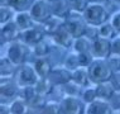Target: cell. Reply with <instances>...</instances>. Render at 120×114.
Returning <instances> with one entry per match:
<instances>
[{"label":"cell","mask_w":120,"mask_h":114,"mask_svg":"<svg viewBox=\"0 0 120 114\" xmlns=\"http://www.w3.org/2000/svg\"><path fill=\"white\" fill-rule=\"evenodd\" d=\"M89 70V76H90V81L92 84H97L100 83H105V81H109L112 76V70L110 68L109 63L106 60H95L92 61V63L87 67Z\"/></svg>","instance_id":"obj_1"},{"label":"cell","mask_w":120,"mask_h":114,"mask_svg":"<svg viewBox=\"0 0 120 114\" xmlns=\"http://www.w3.org/2000/svg\"><path fill=\"white\" fill-rule=\"evenodd\" d=\"M82 17L87 24L100 27L109 20L110 13L104 4H89L86 10L82 13Z\"/></svg>","instance_id":"obj_2"},{"label":"cell","mask_w":120,"mask_h":114,"mask_svg":"<svg viewBox=\"0 0 120 114\" xmlns=\"http://www.w3.org/2000/svg\"><path fill=\"white\" fill-rule=\"evenodd\" d=\"M29 56V46L25 44L20 39L15 41L9 44L8 51H6V57L11 61L15 66H22L27 63Z\"/></svg>","instance_id":"obj_3"},{"label":"cell","mask_w":120,"mask_h":114,"mask_svg":"<svg viewBox=\"0 0 120 114\" xmlns=\"http://www.w3.org/2000/svg\"><path fill=\"white\" fill-rule=\"evenodd\" d=\"M38 75L35 72L34 67L28 63H24L22 66H18V70L15 72L14 81L19 87L24 86H34L38 81Z\"/></svg>","instance_id":"obj_4"},{"label":"cell","mask_w":120,"mask_h":114,"mask_svg":"<svg viewBox=\"0 0 120 114\" xmlns=\"http://www.w3.org/2000/svg\"><path fill=\"white\" fill-rule=\"evenodd\" d=\"M64 27L68 29V32L76 38L83 37L86 33V28H87V23L85 22L82 14L79 15V13H73L70 15L67 19H64Z\"/></svg>","instance_id":"obj_5"},{"label":"cell","mask_w":120,"mask_h":114,"mask_svg":"<svg viewBox=\"0 0 120 114\" xmlns=\"http://www.w3.org/2000/svg\"><path fill=\"white\" fill-rule=\"evenodd\" d=\"M33 20L37 24H43L46 20H48L52 15V8H51V3L43 1V0H35L33 3V5L29 9Z\"/></svg>","instance_id":"obj_6"},{"label":"cell","mask_w":120,"mask_h":114,"mask_svg":"<svg viewBox=\"0 0 120 114\" xmlns=\"http://www.w3.org/2000/svg\"><path fill=\"white\" fill-rule=\"evenodd\" d=\"M61 113L62 114H85L86 105L82 99L79 96H68L66 95L60 102Z\"/></svg>","instance_id":"obj_7"},{"label":"cell","mask_w":120,"mask_h":114,"mask_svg":"<svg viewBox=\"0 0 120 114\" xmlns=\"http://www.w3.org/2000/svg\"><path fill=\"white\" fill-rule=\"evenodd\" d=\"M91 55L97 60H108V57L111 55V41L102 37L92 41Z\"/></svg>","instance_id":"obj_8"},{"label":"cell","mask_w":120,"mask_h":114,"mask_svg":"<svg viewBox=\"0 0 120 114\" xmlns=\"http://www.w3.org/2000/svg\"><path fill=\"white\" fill-rule=\"evenodd\" d=\"M22 31L18 28L14 20H10L5 24H1L0 29V38H1V44L4 43H13L15 41L20 39Z\"/></svg>","instance_id":"obj_9"},{"label":"cell","mask_w":120,"mask_h":114,"mask_svg":"<svg viewBox=\"0 0 120 114\" xmlns=\"http://www.w3.org/2000/svg\"><path fill=\"white\" fill-rule=\"evenodd\" d=\"M44 35H46V33H44L43 28L41 27V24H38V25H34V27L27 29V31L22 32L20 41L24 42L25 44L33 47L37 43H39L41 41H43Z\"/></svg>","instance_id":"obj_10"},{"label":"cell","mask_w":120,"mask_h":114,"mask_svg":"<svg viewBox=\"0 0 120 114\" xmlns=\"http://www.w3.org/2000/svg\"><path fill=\"white\" fill-rule=\"evenodd\" d=\"M19 95V86L14 79H1L0 84V98L1 103H5V100H14L15 96Z\"/></svg>","instance_id":"obj_11"},{"label":"cell","mask_w":120,"mask_h":114,"mask_svg":"<svg viewBox=\"0 0 120 114\" xmlns=\"http://www.w3.org/2000/svg\"><path fill=\"white\" fill-rule=\"evenodd\" d=\"M48 79L54 86H64L72 80V71L67 70L66 67H53Z\"/></svg>","instance_id":"obj_12"},{"label":"cell","mask_w":120,"mask_h":114,"mask_svg":"<svg viewBox=\"0 0 120 114\" xmlns=\"http://www.w3.org/2000/svg\"><path fill=\"white\" fill-rule=\"evenodd\" d=\"M52 14L60 19H67L72 14V9L70 5V0H54L51 3Z\"/></svg>","instance_id":"obj_13"},{"label":"cell","mask_w":120,"mask_h":114,"mask_svg":"<svg viewBox=\"0 0 120 114\" xmlns=\"http://www.w3.org/2000/svg\"><path fill=\"white\" fill-rule=\"evenodd\" d=\"M52 39H53V42L57 46H60V47L68 48V47H71V46H73L75 37L70 33L68 29L64 27V24H63L56 34L52 35Z\"/></svg>","instance_id":"obj_14"},{"label":"cell","mask_w":120,"mask_h":114,"mask_svg":"<svg viewBox=\"0 0 120 114\" xmlns=\"http://www.w3.org/2000/svg\"><path fill=\"white\" fill-rule=\"evenodd\" d=\"M33 67H34V70H35V72H37L39 79H47L49 76L51 71L53 70V66H52V63H51L48 57L35 58Z\"/></svg>","instance_id":"obj_15"},{"label":"cell","mask_w":120,"mask_h":114,"mask_svg":"<svg viewBox=\"0 0 120 114\" xmlns=\"http://www.w3.org/2000/svg\"><path fill=\"white\" fill-rule=\"evenodd\" d=\"M114 110L109 105L106 100L96 99L94 103L87 104L86 106V114H111Z\"/></svg>","instance_id":"obj_16"},{"label":"cell","mask_w":120,"mask_h":114,"mask_svg":"<svg viewBox=\"0 0 120 114\" xmlns=\"http://www.w3.org/2000/svg\"><path fill=\"white\" fill-rule=\"evenodd\" d=\"M14 22H15V24L18 25V28L20 29L22 32L27 31V29L34 27V25L37 24V23L33 20V18H32V15H30L29 12L17 13V15H15V18H14Z\"/></svg>","instance_id":"obj_17"},{"label":"cell","mask_w":120,"mask_h":114,"mask_svg":"<svg viewBox=\"0 0 120 114\" xmlns=\"http://www.w3.org/2000/svg\"><path fill=\"white\" fill-rule=\"evenodd\" d=\"M17 70H18V66H15L8 57H1V60H0V75H1V79H14Z\"/></svg>","instance_id":"obj_18"},{"label":"cell","mask_w":120,"mask_h":114,"mask_svg":"<svg viewBox=\"0 0 120 114\" xmlns=\"http://www.w3.org/2000/svg\"><path fill=\"white\" fill-rule=\"evenodd\" d=\"M63 23H64L63 19H60V18L54 17V15H52L48 20H46L43 24H41V27L43 28L44 33L52 37L53 34H56L60 31V28L63 25Z\"/></svg>","instance_id":"obj_19"},{"label":"cell","mask_w":120,"mask_h":114,"mask_svg":"<svg viewBox=\"0 0 120 114\" xmlns=\"http://www.w3.org/2000/svg\"><path fill=\"white\" fill-rule=\"evenodd\" d=\"M96 89V94H97V99H101V100H108L112 96V94L115 93V87L112 86V84L110 81H105V83H100L95 85Z\"/></svg>","instance_id":"obj_20"},{"label":"cell","mask_w":120,"mask_h":114,"mask_svg":"<svg viewBox=\"0 0 120 114\" xmlns=\"http://www.w3.org/2000/svg\"><path fill=\"white\" fill-rule=\"evenodd\" d=\"M72 81L76 83L81 87H86L91 81H90L89 76V70L87 67H79L77 70H75L72 72Z\"/></svg>","instance_id":"obj_21"},{"label":"cell","mask_w":120,"mask_h":114,"mask_svg":"<svg viewBox=\"0 0 120 114\" xmlns=\"http://www.w3.org/2000/svg\"><path fill=\"white\" fill-rule=\"evenodd\" d=\"M91 46H92V41H90L89 38H86L83 35V37L75 39L72 47L76 53H85V52H91Z\"/></svg>","instance_id":"obj_22"},{"label":"cell","mask_w":120,"mask_h":114,"mask_svg":"<svg viewBox=\"0 0 120 114\" xmlns=\"http://www.w3.org/2000/svg\"><path fill=\"white\" fill-rule=\"evenodd\" d=\"M34 87H35V91H37L38 94L47 96V95H49L52 91H53V89L56 86H54L53 84L51 83V80L47 77V79H38V81H37V84L34 85Z\"/></svg>","instance_id":"obj_23"},{"label":"cell","mask_w":120,"mask_h":114,"mask_svg":"<svg viewBox=\"0 0 120 114\" xmlns=\"http://www.w3.org/2000/svg\"><path fill=\"white\" fill-rule=\"evenodd\" d=\"M9 106H10V113L11 114H27L28 110H29L28 103L19 96L17 99L13 100Z\"/></svg>","instance_id":"obj_24"},{"label":"cell","mask_w":120,"mask_h":114,"mask_svg":"<svg viewBox=\"0 0 120 114\" xmlns=\"http://www.w3.org/2000/svg\"><path fill=\"white\" fill-rule=\"evenodd\" d=\"M99 35L106 39H114L115 37H118V32L115 31V28L112 27V24L110 22H106L99 27Z\"/></svg>","instance_id":"obj_25"},{"label":"cell","mask_w":120,"mask_h":114,"mask_svg":"<svg viewBox=\"0 0 120 114\" xmlns=\"http://www.w3.org/2000/svg\"><path fill=\"white\" fill-rule=\"evenodd\" d=\"M27 103H28L29 109H33V110L39 112V110H42L44 106H46V104H47L48 102H47V96L41 95V94L37 93L30 100H28Z\"/></svg>","instance_id":"obj_26"},{"label":"cell","mask_w":120,"mask_h":114,"mask_svg":"<svg viewBox=\"0 0 120 114\" xmlns=\"http://www.w3.org/2000/svg\"><path fill=\"white\" fill-rule=\"evenodd\" d=\"M35 0H11L10 1V8L17 13L20 12H29L30 6L33 5Z\"/></svg>","instance_id":"obj_27"},{"label":"cell","mask_w":120,"mask_h":114,"mask_svg":"<svg viewBox=\"0 0 120 114\" xmlns=\"http://www.w3.org/2000/svg\"><path fill=\"white\" fill-rule=\"evenodd\" d=\"M51 52V47L47 42L41 41L39 43H37L35 46H33V55L35 56V58H41V57H48Z\"/></svg>","instance_id":"obj_28"},{"label":"cell","mask_w":120,"mask_h":114,"mask_svg":"<svg viewBox=\"0 0 120 114\" xmlns=\"http://www.w3.org/2000/svg\"><path fill=\"white\" fill-rule=\"evenodd\" d=\"M63 66L70 71H73L77 70L80 67V62H79V56L77 53H68L66 57H64V61H63Z\"/></svg>","instance_id":"obj_29"},{"label":"cell","mask_w":120,"mask_h":114,"mask_svg":"<svg viewBox=\"0 0 120 114\" xmlns=\"http://www.w3.org/2000/svg\"><path fill=\"white\" fill-rule=\"evenodd\" d=\"M81 99L83 100L85 104H91L97 99V94H96V89L95 87H89L86 86L85 89L81 93Z\"/></svg>","instance_id":"obj_30"},{"label":"cell","mask_w":120,"mask_h":114,"mask_svg":"<svg viewBox=\"0 0 120 114\" xmlns=\"http://www.w3.org/2000/svg\"><path fill=\"white\" fill-rule=\"evenodd\" d=\"M61 87H63L64 94L68 95V96H79L80 94L82 93V91H81V86H79L76 83H73L72 80H71L68 84H66L64 86H61Z\"/></svg>","instance_id":"obj_31"},{"label":"cell","mask_w":120,"mask_h":114,"mask_svg":"<svg viewBox=\"0 0 120 114\" xmlns=\"http://www.w3.org/2000/svg\"><path fill=\"white\" fill-rule=\"evenodd\" d=\"M89 0H70V5L73 13H79L82 14L86 10V8L89 6Z\"/></svg>","instance_id":"obj_32"},{"label":"cell","mask_w":120,"mask_h":114,"mask_svg":"<svg viewBox=\"0 0 120 114\" xmlns=\"http://www.w3.org/2000/svg\"><path fill=\"white\" fill-rule=\"evenodd\" d=\"M39 114H62L61 113L60 103L56 102H48L42 110H39Z\"/></svg>","instance_id":"obj_33"},{"label":"cell","mask_w":120,"mask_h":114,"mask_svg":"<svg viewBox=\"0 0 120 114\" xmlns=\"http://www.w3.org/2000/svg\"><path fill=\"white\" fill-rule=\"evenodd\" d=\"M35 94H37V91H35L34 86H24V87H19V95L18 96L22 98V99H24L25 102H28V100H30Z\"/></svg>","instance_id":"obj_34"},{"label":"cell","mask_w":120,"mask_h":114,"mask_svg":"<svg viewBox=\"0 0 120 114\" xmlns=\"http://www.w3.org/2000/svg\"><path fill=\"white\" fill-rule=\"evenodd\" d=\"M79 56V62L80 67H89L92 63V61L95 60L94 56L91 55V52H85V53H77Z\"/></svg>","instance_id":"obj_35"},{"label":"cell","mask_w":120,"mask_h":114,"mask_svg":"<svg viewBox=\"0 0 120 114\" xmlns=\"http://www.w3.org/2000/svg\"><path fill=\"white\" fill-rule=\"evenodd\" d=\"M13 18V12L10 6H1L0 8V23L5 24V23L10 22Z\"/></svg>","instance_id":"obj_36"},{"label":"cell","mask_w":120,"mask_h":114,"mask_svg":"<svg viewBox=\"0 0 120 114\" xmlns=\"http://www.w3.org/2000/svg\"><path fill=\"white\" fill-rule=\"evenodd\" d=\"M108 63L110 68L112 70V72H120V56H118V55H110V56L108 57Z\"/></svg>","instance_id":"obj_37"},{"label":"cell","mask_w":120,"mask_h":114,"mask_svg":"<svg viewBox=\"0 0 120 114\" xmlns=\"http://www.w3.org/2000/svg\"><path fill=\"white\" fill-rule=\"evenodd\" d=\"M85 37L89 38L90 41H95V39H97V38L100 37V35H99V27H95V25L87 24Z\"/></svg>","instance_id":"obj_38"},{"label":"cell","mask_w":120,"mask_h":114,"mask_svg":"<svg viewBox=\"0 0 120 114\" xmlns=\"http://www.w3.org/2000/svg\"><path fill=\"white\" fill-rule=\"evenodd\" d=\"M108 103L112 110H120V91H115L112 96L108 100Z\"/></svg>","instance_id":"obj_39"},{"label":"cell","mask_w":120,"mask_h":114,"mask_svg":"<svg viewBox=\"0 0 120 114\" xmlns=\"http://www.w3.org/2000/svg\"><path fill=\"white\" fill-rule=\"evenodd\" d=\"M111 53L120 56V37H115L111 39Z\"/></svg>","instance_id":"obj_40"},{"label":"cell","mask_w":120,"mask_h":114,"mask_svg":"<svg viewBox=\"0 0 120 114\" xmlns=\"http://www.w3.org/2000/svg\"><path fill=\"white\" fill-rule=\"evenodd\" d=\"M110 23H111L112 27L115 28V31L118 32V33H120V12L115 13V14L112 15L111 19H110Z\"/></svg>","instance_id":"obj_41"},{"label":"cell","mask_w":120,"mask_h":114,"mask_svg":"<svg viewBox=\"0 0 120 114\" xmlns=\"http://www.w3.org/2000/svg\"><path fill=\"white\" fill-rule=\"evenodd\" d=\"M109 81L112 84V86L115 87L116 91H120V72H114Z\"/></svg>","instance_id":"obj_42"},{"label":"cell","mask_w":120,"mask_h":114,"mask_svg":"<svg viewBox=\"0 0 120 114\" xmlns=\"http://www.w3.org/2000/svg\"><path fill=\"white\" fill-rule=\"evenodd\" d=\"M0 114H11L10 113V106L6 105L5 103H1V105H0Z\"/></svg>","instance_id":"obj_43"},{"label":"cell","mask_w":120,"mask_h":114,"mask_svg":"<svg viewBox=\"0 0 120 114\" xmlns=\"http://www.w3.org/2000/svg\"><path fill=\"white\" fill-rule=\"evenodd\" d=\"M11 0H0V5L1 6H10Z\"/></svg>","instance_id":"obj_44"},{"label":"cell","mask_w":120,"mask_h":114,"mask_svg":"<svg viewBox=\"0 0 120 114\" xmlns=\"http://www.w3.org/2000/svg\"><path fill=\"white\" fill-rule=\"evenodd\" d=\"M106 0H89L90 4H104Z\"/></svg>","instance_id":"obj_45"},{"label":"cell","mask_w":120,"mask_h":114,"mask_svg":"<svg viewBox=\"0 0 120 114\" xmlns=\"http://www.w3.org/2000/svg\"><path fill=\"white\" fill-rule=\"evenodd\" d=\"M27 114H39V112H37V110H33V109H29Z\"/></svg>","instance_id":"obj_46"},{"label":"cell","mask_w":120,"mask_h":114,"mask_svg":"<svg viewBox=\"0 0 120 114\" xmlns=\"http://www.w3.org/2000/svg\"><path fill=\"white\" fill-rule=\"evenodd\" d=\"M43 1H47V3H53L54 0H43Z\"/></svg>","instance_id":"obj_47"},{"label":"cell","mask_w":120,"mask_h":114,"mask_svg":"<svg viewBox=\"0 0 120 114\" xmlns=\"http://www.w3.org/2000/svg\"><path fill=\"white\" fill-rule=\"evenodd\" d=\"M114 1L116 3V4H119V3H120V0H114Z\"/></svg>","instance_id":"obj_48"},{"label":"cell","mask_w":120,"mask_h":114,"mask_svg":"<svg viewBox=\"0 0 120 114\" xmlns=\"http://www.w3.org/2000/svg\"><path fill=\"white\" fill-rule=\"evenodd\" d=\"M111 114H120V112H118V113H116V112H112Z\"/></svg>","instance_id":"obj_49"},{"label":"cell","mask_w":120,"mask_h":114,"mask_svg":"<svg viewBox=\"0 0 120 114\" xmlns=\"http://www.w3.org/2000/svg\"><path fill=\"white\" fill-rule=\"evenodd\" d=\"M119 112H120V110H119Z\"/></svg>","instance_id":"obj_50"}]
</instances>
